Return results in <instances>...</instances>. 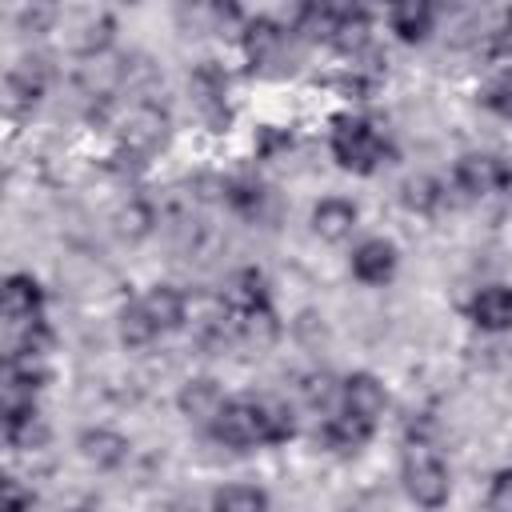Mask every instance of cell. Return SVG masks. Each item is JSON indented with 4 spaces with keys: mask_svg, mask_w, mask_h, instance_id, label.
Returning <instances> with one entry per match:
<instances>
[{
    "mask_svg": "<svg viewBox=\"0 0 512 512\" xmlns=\"http://www.w3.org/2000/svg\"><path fill=\"white\" fill-rule=\"evenodd\" d=\"M400 480H404V492H408L420 508H440V504L448 500V492H452L448 464L440 460V452H436L428 440H408V444H404Z\"/></svg>",
    "mask_w": 512,
    "mask_h": 512,
    "instance_id": "1",
    "label": "cell"
},
{
    "mask_svg": "<svg viewBox=\"0 0 512 512\" xmlns=\"http://www.w3.org/2000/svg\"><path fill=\"white\" fill-rule=\"evenodd\" d=\"M332 156H336L340 168L368 176L384 164L388 144L364 116H336L332 120Z\"/></svg>",
    "mask_w": 512,
    "mask_h": 512,
    "instance_id": "2",
    "label": "cell"
},
{
    "mask_svg": "<svg viewBox=\"0 0 512 512\" xmlns=\"http://www.w3.org/2000/svg\"><path fill=\"white\" fill-rule=\"evenodd\" d=\"M168 128H172L168 112L148 104V100H140V104L128 108V116L120 124V152H128L132 160H148L156 148L168 144Z\"/></svg>",
    "mask_w": 512,
    "mask_h": 512,
    "instance_id": "3",
    "label": "cell"
},
{
    "mask_svg": "<svg viewBox=\"0 0 512 512\" xmlns=\"http://www.w3.org/2000/svg\"><path fill=\"white\" fill-rule=\"evenodd\" d=\"M212 436L224 444V448H252V444H264V428H260V404L252 396H236V400H224L220 416L208 424Z\"/></svg>",
    "mask_w": 512,
    "mask_h": 512,
    "instance_id": "4",
    "label": "cell"
},
{
    "mask_svg": "<svg viewBox=\"0 0 512 512\" xmlns=\"http://www.w3.org/2000/svg\"><path fill=\"white\" fill-rule=\"evenodd\" d=\"M0 312H4V328L8 332L40 324L44 320V288L28 272H12L4 280V292H0Z\"/></svg>",
    "mask_w": 512,
    "mask_h": 512,
    "instance_id": "5",
    "label": "cell"
},
{
    "mask_svg": "<svg viewBox=\"0 0 512 512\" xmlns=\"http://www.w3.org/2000/svg\"><path fill=\"white\" fill-rule=\"evenodd\" d=\"M384 404H388V392L372 372H352L340 380V412L344 416L376 428V420L384 416Z\"/></svg>",
    "mask_w": 512,
    "mask_h": 512,
    "instance_id": "6",
    "label": "cell"
},
{
    "mask_svg": "<svg viewBox=\"0 0 512 512\" xmlns=\"http://www.w3.org/2000/svg\"><path fill=\"white\" fill-rule=\"evenodd\" d=\"M396 268H400V248L384 236H372V240L356 244V252H352V276L360 284H372V288L388 284L396 276Z\"/></svg>",
    "mask_w": 512,
    "mask_h": 512,
    "instance_id": "7",
    "label": "cell"
},
{
    "mask_svg": "<svg viewBox=\"0 0 512 512\" xmlns=\"http://www.w3.org/2000/svg\"><path fill=\"white\" fill-rule=\"evenodd\" d=\"M284 44H288V32L268 20V16H256L244 24V56L252 68H268V64H280L284 56Z\"/></svg>",
    "mask_w": 512,
    "mask_h": 512,
    "instance_id": "8",
    "label": "cell"
},
{
    "mask_svg": "<svg viewBox=\"0 0 512 512\" xmlns=\"http://www.w3.org/2000/svg\"><path fill=\"white\" fill-rule=\"evenodd\" d=\"M224 308L232 316H248V312H264L272 308V292H268V280L260 268H240L228 288H224Z\"/></svg>",
    "mask_w": 512,
    "mask_h": 512,
    "instance_id": "9",
    "label": "cell"
},
{
    "mask_svg": "<svg viewBox=\"0 0 512 512\" xmlns=\"http://www.w3.org/2000/svg\"><path fill=\"white\" fill-rule=\"evenodd\" d=\"M192 96H196V108H200L212 124H224V120H228V76H224V68H216L212 60H204V64L192 72Z\"/></svg>",
    "mask_w": 512,
    "mask_h": 512,
    "instance_id": "10",
    "label": "cell"
},
{
    "mask_svg": "<svg viewBox=\"0 0 512 512\" xmlns=\"http://www.w3.org/2000/svg\"><path fill=\"white\" fill-rule=\"evenodd\" d=\"M452 180H456V188H460L464 196H488L492 188L504 184V168H500V160L488 156V152H468V156L456 160Z\"/></svg>",
    "mask_w": 512,
    "mask_h": 512,
    "instance_id": "11",
    "label": "cell"
},
{
    "mask_svg": "<svg viewBox=\"0 0 512 512\" xmlns=\"http://www.w3.org/2000/svg\"><path fill=\"white\" fill-rule=\"evenodd\" d=\"M356 220H360V212H356V204L344 200V196H324V200L312 208V232H316L320 240H328V244L348 240V236L356 232Z\"/></svg>",
    "mask_w": 512,
    "mask_h": 512,
    "instance_id": "12",
    "label": "cell"
},
{
    "mask_svg": "<svg viewBox=\"0 0 512 512\" xmlns=\"http://www.w3.org/2000/svg\"><path fill=\"white\" fill-rule=\"evenodd\" d=\"M468 316L484 332H508L512 328V288L508 284H488L472 296Z\"/></svg>",
    "mask_w": 512,
    "mask_h": 512,
    "instance_id": "13",
    "label": "cell"
},
{
    "mask_svg": "<svg viewBox=\"0 0 512 512\" xmlns=\"http://www.w3.org/2000/svg\"><path fill=\"white\" fill-rule=\"evenodd\" d=\"M368 440H372V424H360V420H352L344 412L324 416V424L316 428V444H324L336 456H356Z\"/></svg>",
    "mask_w": 512,
    "mask_h": 512,
    "instance_id": "14",
    "label": "cell"
},
{
    "mask_svg": "<svg viewBox=\"0 0 512 512\" xmlns=\"http://www.w3.org/2000/svg\"><path fill=\"white\" fill-rule=\"evenodd\" d=\"M176 404H180V412H184L188 420L212 424V420L220 416V408H224V392H220V384H216L212 376H192V380H184Z\"/></svg>",
    "mask_w": 512,
    "mask_h": 512,
    "instance_id": "15",
    "label": "cell"
},
{
    "mask_svg": "<svg viewBox=\"0 0 512 512\" xmlns=\"http://www.w3.org/2000/svg\"><path fill=\"white\" fill-rule=\"evenodd\" d=\"M140 304H144V312L152 316V324H156L160 332H176V328H184V320H188V300H184V292L172 288V284H152V288L140 296Z\"/></svg>",
    "mask_w": 512,
    "mask_h": 512,
    "instance_id": "16",
    "label": "cell"
},
{
    "mask_svg": "<svg viewBox=\"0 0 512 512\" xmlns=\"http://www.w3.org/2000/svg\"><path fill=\"white\" fill-rule=\"evenodd\" d=\"M432 24H436V8H432V4L408 0V4H392V8H388V28H392L396 40H404V44L428 40Z\"/></svg>",
    "mask_w": 512,
    "mask_h": 512,
    "instance_id": "17",
    "label": "cell"
},
{
    "mask_svg": "<svg viewBox=\"0 0 512 512\" xmlns=\"http://www.w3.org/2000/svg\"><path fill=\"white\" fill-rule=\"evenodd\" d=\"M80 456L96 468H120L128 460V440L112 428H88L80 432Z\"/></svg>",
    "mask_w": 512,
    "mask_h": 512,
    "instance_id": "18",
    "label": "cell"
},
{
    "mask_svg": "<svg viewBox=\"0 0 512 512\" xmlns=\"http://www.w3.org/2000/svg\"><path fill=\"white\" fill-rule=\"evenodd\" d=\"M44 84H48V72H44V60H24L12 68L8 76V96H12V108L16 104H36L44 96Z\"/></svg>",
    "mask_w": 512,
    "mask_h": 512,
    "instance_id": "19",
    "label": "cell"
},
{
    "mask_svg": "<svg viewBox=\"0 0 512 512\" xmlns=\"http://www.w3.org/2000/svg\"><path fill=\"white\" fill-rule=\"evenodd\" d=\"M212 512H268V492L256 484H224L212 492Z\"/></svg>",
    "mask_w": 512,
    "mask_h": 512,
    "instance_id": "20",
    "label": "cell"
},
{
    "mask_svg": "<svg viewBox=\"0 0 512 512\" xmlns=\"http://www.w3.org/2000/svg\"><path fill=\"white\" fill-rule=\"evenodd\" d=\"M280 336V324H276V312L264 308V312H248V316H236V340H244L248 348L264 352L272 348Z\"/></svg>",
    "mask_w": 512,
    "mask_h": 512,
    "instance_id": "21",
    "label": "cell"
},
{
    "mask_svg": "<svg viewBox=\"0 0 512 512\" xmlns=\"http://www.w3.org/2000/svg\"><path fill=\"white\" fill-rule=\"evenodd\" d=\"M256 404H260L264 444H284V440H292V432H296V424H292V408H288L284 400H276V396H256Z\"/></svg>",
    "mask_w": 512,
    "mask_h": 512,
    "instance_id": "22",
    "label": "cell"
},
{
    "mask_svg": "<svg viewBox=\"0 0 512 512\" xmlns=\"http://www.w3.org/2000/svg\"><path fill=\"white\" fill-rule=\"evenodd\" d=\"M400 200H404L408 212L432 216V212L440 208V200H444V188H440V180H432V176H408L404 188H400Z\"/></svg>",
    "mask_w": 512,
    "mask_h": 512,
    "instance_id": "23",
    "label": "cell"
},
{
    "mask_svg": "<svg viewBox=\"0 0 512 512\" xmlns=\"http://www.w3.org/2000/svg\"><path fill=\"white\" fill-rule=\"evenodd\" d=\"M156 336H160V328L152 324V316L144 312V304H140V300L120 308V340H124L128 348H148Z\"/></svg>",
    "mask_w": 512,
    "mask_h": 512,
    "instance_id": "24",
    "label": "cell"
},
{
    "mask_svg": "<svg viewBox=\"0 0 512 512\" xmlns=\"http://www.w3.org/2000/svg\"><path fill=\"white\" fill-rule=\"evenodd\" d=\"M336 24H340V8H328V4H308V8H300V16H296V32H300L304 40H328V44H332Z\"/></svg>",
    "mask_w": 512,
    "mask_h": 512,
    "instance_id": "25",
    "label": "cell"
},
{
    "mask_svg": "<svg viewBox=\"0 0 512 512\" xmlns=\"http://www.w3.org/2000/svg\"><path fill=\"white\" fill-rule=\"evenodd\" d=\"M332 44L340 48V52H348V56H356V52H364L368 48V20H364V12H340V24H336V36H332Z\"/></svg>",
    "mask_w": 512,
    "mask_h": 512,
    "instance_id": "26",
    "label": "cell"
},
{
    "mask_svg": "<svg viewBox=\"0 0 512 512\" xmlns=\"http://www.w3.org/2000/svg\"><path fill=\"white\" fill-rule=\"evenodd\" d=\"M300 392H304L308 408H316V412H332V408L340 404V384H336L328 372H312V376H304Z\"/></svg>",
    "mask_w": 512,
    "mask_h": 512,
    "instance_id": "27",
    "label": "cell"
},
{
    "mask_svg": "<svg viewBox=\"0 0 512 512\" xmlns=\"http://www.w3.org/2000/svg\"><path fill=\"white\" fill-rule=\"evenodd\" d=\"M224 196H228V204H236L240 212H256V208H260L264 188H260L256 180H248V176H236V180H228V184H224Z\"/></svg>",
    "mask_w": 512,
    "mask_h": 512,
    "instance_id": "28",
    "label": "cell"
},
{
    "mask_svg": "<svg viewBox=\"0 0 512 512\" xmlns=\"http://www.w3.org/2000/svg\"><path fill=\"white\" fill-rule=\"evenodd\" d=\"M488 60H492V68H496L500 76H512V28L492 32V40H488Z\"/></svg>",
    "mask_w": 512,
    "mask_h": 512,
    "instance_id": "29",
    "label": "cell"
},
{
    "mask_svg": "<svg viewBox=\"0 0 512 512\" xmlns=\"http://www.w3.org/2000/svg\"><path fill=\"white\" fill-rule=\"evenodd\" d=\"M488 512H512V468H500L488 484Z\"/></svg>",
    "mask_w": 512,
    "mask_h": 512,
    "instance_id": "30",
    "label": "cell"
},
{
    "mask_svg": "<svg viewBox=\"0 0 512 512\" xmlns=\"http://www.w3.org/2000/svg\"><path fill=\"white\" fill-rule=\"evenodd\" d=\"M484 104H488L496 116L512 120V76H500V80H492V84H488V92H484Z\"/></svg>",
    "mask_w": 512,
    "mask_h": 512,
    "instance_id": "31",
    "label": "cell"
},
{
    "mask_svg": "<svg viewBox=\"0 0 512 512\" xmlns=\"http://www.w3.org/2000/svg\"><path fill=\"white\" fill-rule=\"evenodd\" d=\"M0 512H32V496L16 480H4V508Z\"/></svg>",
    "mask_w": 512,
    "mask_h": 512,
    "instance_id": "32",
    "label": "cell"
},
{
    "mask_svg": "<svg viewBox=\"0 0 512 512\" xmlns=\"http://www.w3.org/2000/svg\"><path fill=\"white\" fill-rule=\"evenodd\" d=\"M52 16H56V8H24L20 12V24L32 28V32H44L52 24Z\"/></svg>",
    "mask_w": 512,
    "mask_h": 512,
    "instance_id": "33",
    "label": "cell"
},
{
    "mask_svg": "<svg viewBox=\"0 0 512 512\" xmlns=\"http://www.w3.org/2000/svg\"><path fill=\"white\" fill-rule=\"evenodd\" d=\"M504 188H508V192H512V172H504Z\"/></svg>",
    "mask_w": 512,
    "mask_h": 512,
    "instance_id": "34",
    "label": "cell"
}]
</instances>
